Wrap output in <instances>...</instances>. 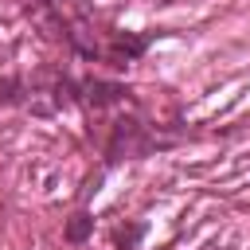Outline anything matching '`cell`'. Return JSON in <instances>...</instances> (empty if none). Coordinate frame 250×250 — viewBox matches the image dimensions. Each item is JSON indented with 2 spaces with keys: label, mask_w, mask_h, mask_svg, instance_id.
Listing matches in <instances>:
<instances>
[{
  "label": "cell",
  "mask_w": 250,
  "mask_h": 250,
  "mask_svg": "<svg viewBox=\"0 0 250 250\" xmlns=\"http://www.w3.org/2000/svg\"><path fill=\"white\" fill-rule=\"evenodd\" d=\"M145 47H148V35L109 31V35H105V51H102V59H105L109 66H125V62L141 59V55H145Z\"/></svg>",
  "instance_id": "obj_2"
},
{
  "label": "cell",
  "mask_w": 250,
  "mask_h": 250,
  "mask_svg": "<svg viewBox=\"0 0 250 250\" xmlns=\"http://www.w3.org/2000/svg\"><path fill=\"white\" fill-rule=\"evenodd\" d=\"M156 145H160V141H156L137 117H117L113 129H109V141H105V160L117 164V160H125V156H145V152H152Z\"/></svg>",
  "instance_id": "obj_1"
},
{
  "label": "cell",
  "mask_w": 250,
  "mask_h": 250,
  "mask_svg": "<svg viewBox=\"0 0 250 250\" xmlns=\"http://www.w3.org/2000/svg\"><path fill=\"white\" fill-rule=\"evenodd\" d=\"M23 94H31L23 78H0V105H23Z\"/></svg>",
  "instance_id": "obj_4"
},
{
  "label": "cell",
  "mask_w": 250,
  "mask_h": 250,
  "mask_svg": "<svg viewBox=\"0 0 250 250\" xmlns=\"http://www.w3.org/2000/svg\"><path fill=\"white\" fill-rule=\"evenodd\" d=\"M94 230V219L86 211H74L70 223H66V242H86V234Z\"/></svg>",
  "instance_id": "obj_5"
},
{
  "label": "cell",
  "mask_w": 250,
  "mask_h": 250,
  "mask_svg": "<svg viewBox=\"0 0 250 250\" xmlns=\"http://www.w3.org/2000/svg\"><path fill=\"white\" fill-rule=\"evenodd\" d=\"M82 98H86L94 109H109V105H121V102H129V90H125L121 82L86 78V82H82Z\"/></svg>",
  "instance_id": "obj_3"
},
{
  "label": "cell",
  "mask_w": 250,
  "mask_h": 250,
  "mask_svg": "<svg viewBox=\"0 0 250 250\" xmlns=\"http://www.w3.org/2000/svg\"><path fill=\"white\" fill-rule=\"evenodd\" d=\"M141 234H145V227H141V223H129V227H117V230H113V246H117V250H137V242H141Z\"/></svg>",
  "instance_id": "obj_6"
}]
</instances>
